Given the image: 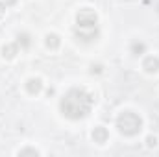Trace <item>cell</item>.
Returning <instances> with one entry per match:
<instances>
[{"label":"cell","instance_id":"30bf717a","mask_svg":"<svg viewBox=\"0 0 159 157\" xmlns=\"http://www.w3.org/2000/svg\"><path fill=\"white\" fill-rule=\"evenodd\" d=\"M19 155H39L37 150H32V148H26V150H20Z\"/></svg>","mask_w":159,"mask_h":157},{"label":"cell","instance_id":"8992f818","mask_svg":"<svg viewBox=\"0 0 159 157\" xmlns=\"http://www.w3.org/2000/svg\"><path fill=\"white\" fill-rule=\"evenodd\" d=\"M41 79L39 78H32V79H28V83H26V89H28V92L30 94H37L41 91Z\"/></svg>","mask_w":159,"mask_h":157},{"label":"cell","instance_id":"ba28073f","mask_svg":"<svg viewBox=\"0 0 159 157\" xmlns=\"http://www.w3.org/2000/svg\"><path fill=\"white\" fill-rule=\"evenodd\" d=\"M144 48H146L144 43H133V44H131V52H133L135 56H141V54L144 52Z\"/></svg>","mask_w":159,"mask_h":157},{"label":"cell","instance_id":"6da1fadb","mask_svg":"<svg viewBox=\"0 0 159 157\" xmlns=\"http://www.w3.org/2000/svg\"><path fill=\"white\" fill-rule=\"evenodd\" d=\"M93 107V96L89 92H85L83 89H72L65 94V98L61 100V111L67 118L78 120L89 115Z\"/></svg>","mask_w":159,"mask_h":157},{"label":"cell","instance_id":"7c38bea8","mask_svg":"<svg viewBox=\"0 0 159 157\" xmlns=\"http://www.w3.org/2000/svg\"><path fill=\"white\" fill-rule=\"evenodd\" d=\"M17 0H0V7H9V6H13Z\"/></svg>","mask_w":159,"mask_h":157},{"label":"cell","instance_id":"9c48e42d","mask_svg":"<svg viewBox=\"0 0 159 157\" xmlns=\"http://www.w3.org/2000/svg\"><path fill=\"white\" fill-rule=\"evenodd\" d=\"M17 54V46L15 44H7V46H4V56L6 57H13Z\"/></svg>","mask_w":159,"mask_h":157},{"label":"cell","instance_id":"52a82bcc","mask_svg":"<svg viewBox=\"0 0 159 157\" xmlns=\"http://www.w3.org/2000/svg\"><path fill=\"white\" fill-rule=\"evenodd\" d=\"M46 46H48V48H52V50H56V48L59 46V37H57L56 34L46 35Z\"/></svg>","mask_w":159,"mask_h":157},{"label":"cell","instance_id":"4fadbf2b","mask_svg":"<svg viewBox=\"0 0 159 157\" xmlns=\"http://www.w3.org/2000/svg\"><path fill=\"white\" fill-rule=\"evenodd\" d=\"M146 142H148V146H154V144H156V137H148Z\"/></svg>","mask_w":159,"mask_h":157},{"label":"cell","instance_id":"8fae6325","mask_svg":"<svg viewBox=\"0 0 159 157\" xmlns=\"http://www.w3.org/2000/svg\"><path fill=\"white\" fill-rule=\"evenodd\" d=\"M19 43H22L24 46H28V44H30V37H28L26 34H22V35H19Z\"/></svg>","mask_w":159,"mask_h":157},{"label":"cell","instance_id":"5b68a950","mask_svg":"<svg viewBox=\"0 0 159 157\" xmlns=\"http://www.w3.org/2000/svg\"><path fill=\"white\" fill-rule=\"evenodd\" d=\"M143 67L146 69V72H157L159 70V59L154 57V56H150V57L144 59V65Z\"/></svg>","mask_w":159,"mask_h":157},{"label":"cell","instance_id":"277c9868","mask_svg":"<svg viewBox=\"0 0 159 157\" xmlns=\"http://www.w3.org/2000/svg\"><path fill=\"white\" fill-rule=\"evenodd\" d=\"M107 137H109V133H107V129H106L104 126L94 128V131H93V139H94V142H106Z\"/></svg>","mask_w":159,"mask_h":157},{"label":"cell","instance_id":"5bb4252c","mask_svg":"<svg viewBox=\"0 0 159 157\" xmlns=\"http://www.w3.org/2000/svg\"><path fill=\"white\" fill-rule=\"evenodd\" d=\"M157 9H159V6H157Z\"/></svg>","mask_w":159,"mask_h":157},{"label":"cell","instance_id":"3957f363","mask_svg":"<svg viewBox=\"0 0 159 157\" xmlns=\"http://www.w3.org/2000/svg\"><path fill=\"white\" fill-rule=\"evenodd\" d=\"M117 128L120 129V133H124V135H128V137H133V135H137V133L141 131L143 120H141L139 115L126 111V113H122V115L117 118Z\"/></svg>","mask_w":159,"mask_h":157},{"label":"cell","instance_id":"7a4b0ae2","mask_svg":"<svg viewBox=\"0 0 159 157\" xmlns=\"http://www.w3.org/2000/svg\"><path fill=\"white\" fill-rule=\"evenodd\" d=\"M96 13L89 7L81 9L76 17V22H78V28H76V34L81 41H93L96 37Z\"/></svg>","mask_w":159,"mask_h":157}]
</instances>
